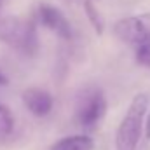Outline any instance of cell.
<instances>
[{
	"instance_id": "1",
	"label": "cell",
	"mask_w": 150,
	"mask_h": 150,
	"mask_svg": "<svg viewBox=\"0 0 150 150\" xmlns=\"http://www.w3.org/2000/svg\"><path fill=\"white\" fill-rule=\"evenodd\" d=\"M149 112V96L145 93L136 94L124 113L115 131V150H136L143 134L145 115Z\"/></svg>"
},
{
	"instance_id": "8",
	"label": "cell",
	"mask_w": 150,
	"mask_h": 150,
	"mask_svg": "<svg viewBox=\"0 0 150 150\" xmlns=\"http://www.w3.org/2000/svg\"><path fill=\"white\" fill-rule=\"evenodd\" d=\"M84 11H86V16H87V19H89V23L93 25L94 32H96L98 35H101L103 30H105V23H103V18H101L100 11H98L96 5L93 4V0H84Z\"/></svg>"
},
{
	"instance_id": "3",
	"label": "cell",
	"mask_w": 150,
	"mask_h": 150,
	"mask_svg": "<svg viewBox=\"0 0 150 150\" xmlns=\"http://www.w3.org/2000/svg\"><path fill=\"white\" fill-rule=\"evenodd\" d=\"M105 93L98 87L84 89L75 103V120L82 127H94L107 113Z\"/></svg>"
},
{
	"instance_id": "12",
	"label": "cell",
	"mask_w": 150,
	"mask_h": 150,
	"mask_svg": "<svg viewBox=\"0 0 150 150\" xmlns=\"http://www.w3.org/2000/svg\"><path fill=\"white\" fill-rule=\"evenodd\" d=\"M4 84H7V77L0 74V86H4Z\"/></svg>"
},
{
	"instance_id": "14",
	"label": "cell",
	"mask_w": 150,
	"mask_h": 150,
	"mask_svg": "<svg viewBox=\"0 0 150 150\" xmlns=\"http://www.w3.org/2000/svg\"><path fill=\"white\" fill-rule=\"evenodd\" d=\"M67 2H70V4H72V2H80V0H67ZM82 2H84V0H82Z\"/></svg>"
},
{
	"instance_id": "6",
	"label": "cell",
	"mask_w": 150,
	"mask_h": 150,
	"mask_svg": "<svg viewBox=\"0 0 150 150\" xmlns=\"http://www.w3.org/2000/svg\"><path fill=\"white\" fill-rule=\"evenodd\" d=\"M23 105L28 108V112L37 115V117H45L52 110L54 100L51 96V93H47L45 89L40 87H26L21 94Z\"/></svg>"
},
{
	"instance_id": "5",
	"label": "cell",
	"mask_w": 150,
	"mask_h": 150,
	"mask_svg": "<svg viewBox=\"0 0 150 150\" xmlns=\"http://www.w3.org/2000/svg\"><path fill=\"white\" fill-rule=\"evenodd\" d=\"M38 19L40 23L49 28L51 32H54L56 35L63 40H72L74 37V30L68 23V19L65 18V14L56 9L51 4H40L38 5Z\"/></svg>"
},
{
	"instance_id": "11",
	"label": "cell",
	"mask_w": 150,
	"mask_h": 150,
	"mask_svg": "<svg viewBox=\"0 0 150 150\" xmlns=\"http://www.w3.org/2000/svg\"><path fill=\"white\" fill-rule=\"evenodd\" d=\"M145 136L147 140H150V113L147 115V120H145Z\"/></svg>"
},
{
	"instance_id": "7",
	"label": "cell",
	"mask_w": 150,
	"mask_h": 150,
	"mask_svg": "<svg viewBox=\"0 0 150 150\" xmlns=\"http://www.w3.org/2000/svg\"><path fill=\"white\" fill-rule=\"evenodd\" d=\"M94 142L87 134H75V136H67L58 140L51 150H93Z\"/></svg>"
},
{
	"instance_id": "9",
	"label": "cell",
	"mask_w": 150,
	"mask_h": 150,
	"mask_svg": "<svg viewBox=\"0 0 150 150\" xmlns=\"http://www.w3.org/2000/svg\"><path fill=\"white\" fill-rule=\"evenodd\" d=\"M12 129H14V115L7 107L0 105V133L9 134L12 133Z\"/></svg>"
},
{
	"instance_id": "10",
	"label": "cell",
	"mask_w": 150,
	"mask_h": 150,
	"mask_svg": "<svg viewBox=\"0 0 150 150\" xmlns=\"http://www.w3.org/2000/svg\"><path fill=\"white\" fill-rule=\"evenodd\" d=\"M136 61L142 65V67H149L150 68V42L147 44H140L136 47Z\"/></svg>"
},
{
	"instance_id": "2",
	"label": "cell",
	"mask_w": 150,
	"mask_h": 150,
	"mask_svg": "<svg viewBox=\"0 0 150 150\" xmlns=\"http://www.w3.org/2000/svg\"><path fill=\"white\" fill-rule=\"evenodd\" d=\"M0 42L7 44L9 47L25 56H35L38 52L35 25L28 19H21L16 16H0Z\"/></svg>"
},
{
	"instance_id": "4",
	"label": "cell",
	"mask_w": 150,
	"mask_h": 150,
	"mask_svg": "<svg viewBox=\"0 0 150 150\" xmlns=\"http://www.w3.org/2000/svg\"><path fill=\"white\" fill-rule=\"evenodd\" d=\"M113 32L126 44H147L150 42V12L122 18L115 23Z\"/></svg>"
},
{
	"instance_id": "13",
	"label": "cell",
	"mask_w": 150,
	"mask_h": 150,
	"mask_svg": "<svg viewBox=\"0 0 150 150\" xmlns=\"http://www.w3.org/2000/svg\"><path fill=\"white\" fill-rule=\"evenodd\" d=\"M2 5H4V0H0V12H2Z\"/></svg>"
}]
</instances>
